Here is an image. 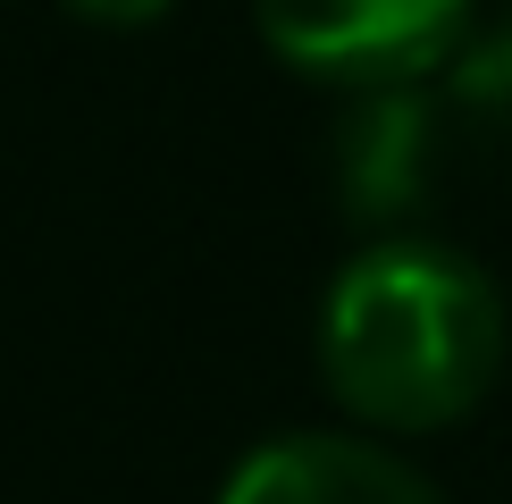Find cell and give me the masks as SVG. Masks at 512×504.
<instances>
[{"mask_svg":"<svg viewBox=\"0 0 512 504\" xmlns=\"http://www.w3.org/2000/svg\"><path fill=\"white\" fill-rule=\"evenodd\" d=\"M319 370L353 420L445 429L504 370V303L487 269L445 244H378L328 286Z\"/></svg>","mask_w":512,"mask_h":504,"instance_id":"6da1fadb","label":"cell"},{"mask_svg":"<svg viewBox=\"0 0 512 504\" xmlns=\"http://www.w3.org/2000/svg\"><path fill=\"white\" fill-rule=\"evenodd\" d=\"M429 110H420L412 93H378V101H361V118L345 126V194L361 210H395V202H412L420 194V177H429Z\"/></svg>","mask_w":512,"mask_h":504,"instance_id":"277c9868","label":"cell"},{"mask_svg":"<svg viewBox=\"0 0 512 504\" xmlns=\"http://www.w3.org/2000/svg\"><path fill=\"white\" fill-rule=\"evenodd\" d=\"M219 504H445L412 462H395L370 437H277V446L244 454Z\"/></svg>","mask_w":512,"mask_h":504,"instance_id":"3957f363","label":"cell"},{"mask_svg":"<svg viewBox=\"0 0 512 504\" xmlns=\"http://www.w3.org/2000/svg\"><path fill=\"white\" fill-rule=\"evenodd\" d=\"M76 17H93V26H152V17H168L177 0H68Z\"/></svg>","mask_w":512,"mask_h":504,"instance_id":"5b68a950","label":"cell"},{"mask_svg":"<svg viewBox=\"0 0 512 504\" xmlns=\"http://www.w3.org/2000/svg\"><path fill=\"white\" fill-rule=\"evenodd\" d=\"M269 51L328 84H412L454 51L471 0H252Z\"/></svg>","mask_w":512,"mask_h":504,"instance_id":"7a4b0ae2","label":"cell"}]
</instances>
